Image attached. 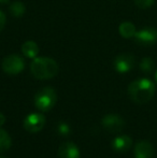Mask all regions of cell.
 Listing matches in <instances>:
<instances>
[{
    "label": "cell",
    "instance_id": "1",
    "mask_svg": "<svg viewBox=\"0 0 157 158\" xmlns=\"http://www.w3.org/2000/svg\"><path fill=\"white\" fill-rule=\"evenodd\" d=\"M155 94V85L149 79H138L128 86V95L130 99L138 104L149 102Z\"/></svg>",
    "mask_w": 157,
    "mask_h": 158
},
{
    "label": "cell",
    "instance_id": "2",
    "mask_svg": "<svg viewBox=\"0 0 157 158\" xmlns=\"http://www.w3.org/2000/svg\"><path fill=\"white\" fill-rule=\"evenodd\" d=\"M59 67L56 60L50 57H36L30 64L32 75L38 80H48L56 77Z\"/></svg>",
    "mask_w": 157,
    "mask_h": 158
},
{
    "label": "cell",
    "instance_id": "3",
    "mask_svg": "<svg viewBox=\"0 0 157 158\" xmlns=\"http://www.w3.org/2000/svg\"><path fill=\"white\" fill-rule=\"evenodd\" d=\"M35 106L38 110L45 112L55 106L57 101V94L54 88L44 87L40 89L35 96Z\"/></svg>",
    "mask_w": 157,
    "mask_h": 158
},
{
    "label": "cell",
    "instance_id": "4",
    "mask_svg": "<svg viewBox=\"0 0 157 158\" xmlns=\"http://www.w3.org/2000/svg\"><path fill=\"white\" fill-rule=\"evenodd\" d=\"M1 68L6 73L11 75H15L21 73L25 68V61L23 57L16 54H11L2 59Z\"/></svg>",
    "mask_w": 157,
    "mask_h": 158
},
{
    "label": "cell",
    "instance_id": "5",
    "mask_svg": "<svg viewBox=\"0 0 157 158\" xmlns=\"http://www.w3.org/2000/svg\"><path fill=\"white\" fill-rule=\"evenodd\" d=\"M137 43L143 46H151L157 42V29L153 27H143L134 35Z\"/></svg>",
    "mask_w": 157,
    "mask_h": 158
},
{
    "label": "cell",
    "instance_id": "6",
    "mask_svg": "<svg viewBox=\"0 0 157 158\" xmlns=\"http://www.w3.org/2000/svg\"><path fill=\"white\" fill-rule=\"evenodd\" d=\"M103 128L110 133H118L125 127V121L118 114H107L101 119Z\"/></svg>",
    "mask_w": 157,
    "mask_h": 158
},
{
    "label": "cell",
    "instance_id": "7",
    "mask_svg": "<svg viewBox=\"0 0 157 158\" xmlns=\"http://www.w3.org/2000/svg\"><path fill=\"white\" fill-rule=\"evenodd\" d=\"M45 124V117L40 113H31L24 119V128L28 132H39Z\"/></svg>",
    "mask_w": 157,
    "mask_h": 158
},
{
    "label": "cell",
    "instance_id": "8",
    "mask_svg": "<svg viewBox=\"0 0 157 158\" xmlns=\"http://www.w3.org/2000/svg\"><path fill=\"white\" fill-rule=\"evenodd\" d=\"M134 57L131 54H119L114 59V68L118 73H127L134 68Z\"/></svg>",
    "mask_w": 157,
    "mask_h": 158
},
{
    "label": "cell",
    "instance_id": "9",
    "mask_svg": "<svg viewBox=\"0 0 157 158\" xmlns=\"http://www.w3.org/2000/svg\"><path fill=\"white\" fill-rule=\"evenodd\" d=\"M154 148L147 140L139 141L134 146V158H153Z\"/></svg>",
    "mask_w": 157,
    "mask_h": 158
},
{
    "label": "cell",
    "instance_id": "10",
    "mask_svg": "<svg viewBox=\"0 0 157 158\" xmlns=\"http://www.w3.org/2000/svg\"><path fill=\"white\" fill-rule=\"evenodd\" d=\"M58 158H80L79 148L71 141L64 142L58 148Z\"/></svg>",
    "mask_w": 157,
    "mask_h": 158
},
{
    "label": "cell",
    "instance_id": "11",
    "mask_svg": "<svg viewBox=\"0 0 157 158\" xmlns=\"http://www.w3.org/2000/svg\"><path fill=\"white\" fill-rule=\"evenodd\" d=\"M132 140L128 135H118L112 141V148L118 153H125L131 148Z\"/></svg>",
    "mask_w": 157,
    "mask_h": 158
},
{
    "label": "cell",
    "instance_id": "12",
    "mask_svg": "<svg viewBox=\"0 0 157 158\" xmlns=\"http://www.w3.org/2000/svg\"><path fill=\"white\" fill-rule=\"evenodd\" d=\"M22 53L28 58H36L39 54V46L35 41H26L22 45Z\"/></svg>",
    "mask_w": 157,
    "mask_h": 158
},
{
    "label": "cell",
    "instance_id": "13",
    "mask_svg": "<svg viewBox=\"0 0 157 158\" xmlns=\"http://www.w3.org/2000/svg\"><path fill=\"white\" fill-rule=\"evenodd\" d=\"M118 31H119V35L123 38H125V39H130V38L134 37L137 30H136V26L132 23H130V22H124V23H122L121 25H119Z\"/></svg>",
    "mask_w": 157,
    "mask_h": 158
},
{
    "label": "cell",
    "instance_id": "14",
    "mask_svg": "<svg viewBox=\"0 0 157 158\" xmlns=\"http://www.w3.org/2000/svg\"><path fill=\"white\" fill-rule=\"evenodd\" d=\"M12 144V140L6 130L0 128V153L9 150Z\"/></svg>",
    "mask_w": 157,
    "mask_h": 158
},
{
    "label": "cell",
    "instance_id": "15",
    "mask_svg": "<svg viewBox=\"0 0 157 158\" xmlns=\"http://www.w3.org/2000/svg\"><path fill=\"white\" fill-rule=\"evenodd\" d=\"M25 11H26V6L22 1H14L13 3H11L10 12L13 16H15V17L23 16Z\"/></svg>",
    "mask_w": 157,
    "mask_h": 158
},
{
    "label": "cell",
    "instance_id": "16",
    "mask_svg": "<svg viewBox=\"0 0 157 158\" xmlns=\"http://www.w3.org/2000/svg\"><path fill=\"white\" fill-rule=\"evenodd\" d=\"M155 68V64L154 60L150 57H144L142 60L140 61V69L144 73H151Z\"/></svg>",
    "mask_w": 157,
    "mask_h": 158
},
{
    "label": "cell",
    "instance_id": "17",
    "mask_svg": "<svg viewBox=\"0 0 157 158\" xmlns=\"http://www.w3.org/2000/svg\"><path fill=\"white\" fill-rule=\"evenodd\" d=\"M155 0H134V3L140 9H147L154 3Z\"/></svg>",
    "mask_w": 157,
    "mask_h": 158
},
{
    "label": "cell",
    "instance_id": "18",
    "mask_svg": "<svg viewBox=\"0 0 157 158\" xmlns=\"http://www.w3.org/2000/svg\"><path fill=\"white\" fill-rule=\"evenodd\" d=\"M58 131L60 135H67L70 133V126L68 125L67 123H64V122H61V123L58 124Z\"/></svg>",
    "mask_w": 157,
    "mask_h": 158
},
{
    "label": "cell",
    "instance_id": "19",
    "mask_svg": "<svg viewBox=\"0 0 157 158\" xmlns=\"http://www.w3.org/2000/svg\"><path fill=\"white\" fill-rule=\"evenodd\" d=\"M6 14H4L2 11H0V32L3 30L4 26H6Z\"/></svg>",
    "mask_w": 157,
    "mask_h": 158
},
{
    "label": "cell",
    "instance_id": "20",
    "mask_svg": "<svg viewBox=\"0 0 157 158\" xmlns=\"http://www.w3.org/2000/svg\"><path fill=\"white\" fill-rule=\"evenodd\" d=\"M4 123H6V116L2 113H0V127L3 125Z\"/></svg>",
    "mask_w": 157,
    "mask_h": 158
},
{
    "label": "cell",
    "instance_id": "21",
    "mask_svg": "<svg viewBox=\"0 0 157 158\" xmlns=\"http://www.w3.org/2000/svg\"><path fill=\"white\" fill-rule=\"evenodd\" d=\"M9 0H0V3H6V2H8Z\"/></svg>",
    "mask_w": 157,
    "mask_h": 158
},
{
    "label": "cell",
    "instance_id": "22",
    "mask_svg": "<svg viewBox=\"0 0 157 158\" xmlns=\"http://www.w3.org/2000/svg\"><path fill=\"white\" fill-rule=\"evenodd\" d=\"M155 80H156V82H157V71H156V74H155Z\"/></svg>",
    "mask_w": 157,
    "mask_h": 158
},
{
    "label": "cell",
    "instance_id": "23",
    "mask_svg": "<svg viewBox=\"0 0 157 158\" xmlns=\"http://www.w3.org/2000/svg\"><path fill=\"white\" fill-rule=\"evenodd\" d=\"M0 158H4V157H1V156H0Z\"/></svg>",
    "mask_w": 157,
    "mask_h": 158
}]
</instances>
